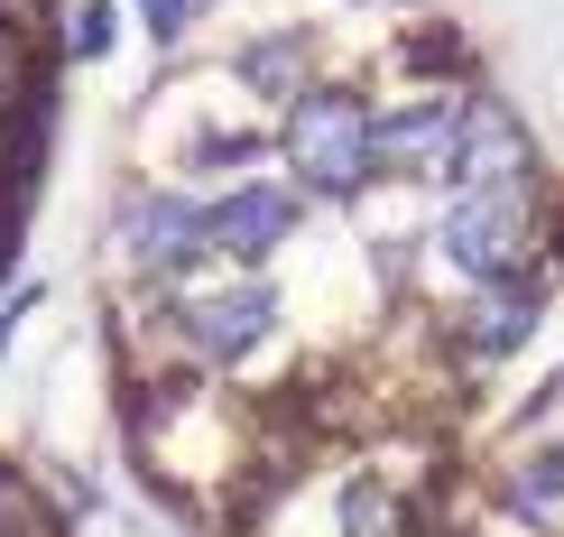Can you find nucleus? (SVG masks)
I'll return each instance as SVG.
<instances>
[{
  "instance_id": "1",
  "label": "nucleus",
  "mask_w": 564,
  "mask_h": 537,
  "mask_svg": "<svg viewBox=\"0 0 564 537\" xmlns=\"http://www.w3.org/2000/svg\"><path fill=\"white\" fill-rule=\"evenodd\" d=\"M84 297L167 537H564V149L444 0H195Z\"/></svg>"
},
{
  "instance_id": "2",
  "label": "nucleus",
  "mask_w": 564,
  "mask_h": 537,
  "mask_svg": "<svg viewBox=\"0 0 564 537\" xmlns=\"http://www.w3.org/2000/svg\"><path fill=\"white\" fill-rule=\"evenodd\" d=\"M65 93H75V10L65 0H0V288L29 260L65 149Z\"/></svg>"
},
{
  "instance_id": "3",
  "label": "nucleus",
  "mask_w": 564,
  "mask_h": 537,
  "mask_svg": "<svg viewBox=\"0 0 564 537\" xmlns=\"http://www.w3.org/2000/svg\"><path fill=\"white\" fill-rule=\"evenodd\" d=\"M0 537H84L75 501H65L19 445H0Z\"/></svg>"
}]
</instances>
